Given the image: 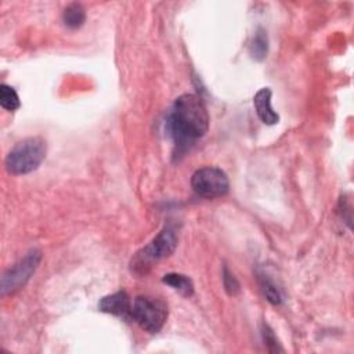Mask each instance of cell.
Here are the masks:
<instances>
[{
    "label": "cell",
    "mask_w": 354,
    "mask_h": 354,
    "mask_svg": "<svg viewBox=\"0 0 354 354\" xmlns=\"http://www.w3.org/2000/svg\"><path fill=\"white\" fill-rule=\"evenodd\" d=\"M167 126L177 145L191 144L203 137L209 129V115L199 97L180 95L169 113Z\"/></svg>",
    "instance_id": "obj_1"
},
{
    "label": "cell",
    "mask_w": 354,
    "mask_h": 354,
    "mask_svg": "<svg viewBox=\"0 0 354 354\" xmlns=\"http://www.w3.org/2000/svg\"><path fill=\"white\" fill-rule=\"evenodd\" d=\"M177 246V232L174 227L166 225L145 248L138 250L131 259L130 268L137 275H145L153 263L170 256Z\"/></svg>",
    "instance_id": "obj_2"
},
{
    "label": "cell",
    "mask_w": 354,
    "mask_h": 354,
    "mask_svg": "<svg viewBox=\"0 0 354 354\" xmlns=\"http://www.w3.org/2000/svg\"><path fill=\"white\" fill-rule=\"evenodd\" d=\"M46 141L41 137H29L17 142L8 152L4 165L11 174H26L36 170L46 158Z\"/></svg>",
    "instance_id": "obj_3"
},
{
    "label": "cell",
    "mask_w": 354,
    "mask_h": 354,
    "mask_svg": "<svg viewBox=\"0 0 354 354\" xmlns=\"http://www.w3.org/2000/svg\"><path fill=\"white\" fill-rule=\"evenodd\" d=\"M130 317L147 332L156 333L167 318L166 304L156 297L137 296L131 304Z\"/></svg>",
    "instance_id": "obj_4"
},
{
    "label": "cell",
    "mask_w": 354,
    "mask_h": 354,
    "mask_svg": "<svg viewBox=\"0 0 354 354\" xmlns=\"http://www.w3.org/2000/svg\"><path fill=\"white\" fill-rule=\"evenodd\" d=\"M192 189L203 198H220L228 192L227 174L218 167H201L191 177Z\"/></svg>",
    "instance_id": "obj_5"
},
{
    "label": "cell",
    "mask_w": 354,
    "mask_h": 354,
    "mask_svg": "<svg viewBox=\"0 0 354 354\" xmlns=\"http://www.w3.org/2000/svg\"><path fill=\"white\" fill-rule=\"evenodd\" d=\"M40 259L41 253L39 250H32L17 264H14L1 278V295L6 296L21 289L37 268Z\"/></svg>",
    "instance_id": "obj_6"
},
{
    "label": "cell",
    "mask_w": 354,
    "mask_h": 354,
    "mask_svg": "<svg viewBox=\"0 0 354 354\" xmlns=\"http://www.w3.org/2000/svg\"><path fill=\"white\" fill-rule=\"evenodd\" d=\"M98 308L102 313H108L119 317H130L131 314V303L130 297L124 290H119L109 296H105L100 300Z\"/></svg>",
    "instance_id": "obj_7"
},
{
    "label": "cell",
    "mask_w": 354,
    "mask_h": 354,
    "mask_svg": "<svg viewBox=\"0 0 354 354\" xmlns=\"http://www.w3.org/2000/svg\"><path fill=\"white\" fill-rule=\"evenodd\" d=\"M271 94H272L271 90L268 87H264V88H260L253 97V104H254L257 116L266 124H275L279 120L278 113L271 106Z\"/></svg>",
    "instance_id": "obj_8"
},
{
    "label": "cell",
    "mask_w": 354,
    "mask_h": 354,
    "mask_svg": "<svg viewBox=\"0 0 354 354\" xmlns=\"http://www.w3.org/2000/svg\"><path fill=\"white\" fill-rule=\"evenodd\" d=\"M162 281L166 285L176 289L183 296L189 297L194 293V283L187 275H183V274H178V272H170V274H166L162 278Z\"/></svg>",
    "instance_id": "obj_9"
},
{
    "label": "cell",
    "mask_w": 354,
    "mask_h": 354,
    "mask_svg": "<svg viewBox=\"0 0 354 354\" xmlns=\"http://www.w3.org/2000/svg\"><path fill=\"white\" fill-rule=\"evenodd\" d=\"M62 19L64 24L71 28V29H76L80 28L84 24L86 19V11L83 8L82 4L79 3H71L69 6L65 7L64 14H62Z\"/></svg>",
    "instance_id": "obj_10"
},
{
    "label": "cell",
    "mask_w": 354,
    "mask_h": 354,
    "mask_svg": "<svg viewBox=\"0 0 354 354\" xmlns=\"http://www.w3.org/2000/svg\"><path fill=\"white\" fill-rule=\"evenodd\" d=\"M268 51V40H267V35L264 32V29L259 28L257 32L254 33V37L252 40L250 44V54L253 58L261 61L263 58H266Z\"/></svg>",
    "instance_id": "obj_11"
},
{
    "label": "cell",
    "mask_w": 354,
    "mask_h": 354,
    "mask_svg": "<svg viewBox=\"0 0 354 354\" xmlns=\"http://www.w3.org/2000/svg\"><path fill=\"white\" fill-rule=\"evenodd\" d=\"M0 105H1V108L11 111V112L19 108V105H21L19 97L11 86H7V84L0 86Z\"/></svg>",
    "instance_id": "obj_12"
},
{
    "label": "cell",
    "mask_w": 354,
    "mask_h": 354,
    "mask_svg": "<svg viewBox=\"0 0 354 354\" xmlns=\"http://www.w3.org/2000/svg\"><path fill=\"white\" fill-rule=\"evenodd\" d=\"M260 285H261V289H263V293L264 296L267 297V300L271 303V304H281L282 301V296L278 290V288L275 286V283L267 278V275H261L260 278Z\"/></svg>",
    "instance_id": "obj_13"
},
{
    "label": "cell",
    "mask_w": 354,
    "mask_h": 354,
    "mask_svg": "<svg viewBox=\"0 0 354 354\" xmlns=\"http://www.w3.org/2000/svg\"><path fill=\"white\" fill-rule=\"evenodd\" d=\"M263 339L268 347V350L271 353H277V351H282V347H279V343L274 335V332L270 329L268 325H263Z\"/></svg>",
    "instance_id": "obj_14"
},
{
    "label": "cell",
    "mask_w": 354,
    "mask_h": 354,
    "mask_svg": "<svg viewBox=\"0 0 354 354\" xmlns=\"http://www.w3.org/2000/svg\"><path fill=\"white\" fill-rule=\"evenodd\" d=\"M223 281H224L225 290L230 295H236L239 292V283H238L236 278L227 268H224V271H223Z\"/></svg>",
    "instance_id": "obj_15"
}]
</instances>
